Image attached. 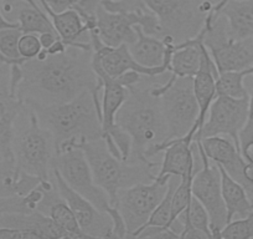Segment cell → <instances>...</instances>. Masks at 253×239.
<instances>
[{
    "label": "cell",
    "mask_w": 253,
    "mask_h": 239,
    "mask_svg": "<svg viewBox=\"0 0 253 239\" xmlns=\"http://www.w3.org/2000/svg\"><path fill=\"white\" fill-rule=\"evenodd\" d=\"M39 38H40V43L43 50H47V49L51 48L52 44L57 40L58 35L55 33H41L39 34Z\"/></svg>",
    "instance_id": "obj_37"
},
{
    "label": "cell",
    "mask_w": 253,
    "mask_h": 239,
    "mask_svg": "<svg viewBox=\"0 0 253 239\" xmlns=\"http://www.w3.org/2000/svg\"><path fill=\"white\" fill-rule=\"evenodd\" d=\"M243 176H245V187L246 192L251 191L253 188V162H246L243 168Z\"/></svg>",
    "instance_id": "obj_36"
},
{
    "label": "cell",
    "mask_w": 253,
    "mask_h": 239,
    "mask_svg": "<svg viewBox=\"0 0 253 239\" xmlns=\"http://www.w3.org/2000/svg\"><path fill=\"white\" fill-rule=\"evenodd\" d=\"M196 142V141H195ZM201 158V168L193 178V196L201 202L210 216L211 233L218 238L220 232L227 224V211L221 191V175L216 163L211 165L203 148L196 143Z\"/></svg>",
    "instance_id": "obj_12"
},
{
    "label": "cell",
    "mask_w": 253,
    "mask_h": 239,
    "mask_svg": "<svg viewBox=\"0 0 253 239\" xmlns=\"http://www.w3.org/2000/svg\"><path fill=\"white\" fill-rule=\"evenodd\" d=\"M152 94L160 97L168 126L165 142L186 135L195 141L193 128L199 116V105L194 92L193 77H175L170 74L169 79L163 84H153Z\"/></svg>",
    "instance_id": "obj_6"
},
{
    "label": "cell",
    "mask_w": 253,
    "mask_h": 239,
    "mask_svg": "<svg viewBox=\"0 0 253 239\" xmlns=\"http://www.w3.org/2000/svg\"><path fill=\"white\" fill-rule=\"evenodd\" d=\"M0 61H3V62H6V64H9V65H13V62L10 61V60H9V59H6L5 56L3 55V54L0 53Z\"/></svg>",
    "instance_id": "obj_41"
},
{
    "label": "cell",
    "mask_w": 253,
    "mask_h": 239,
    "mask_svg": "<svg viewBox=\"0 0 253 239\" xmlns=\"http://www.w3.org/2000/svg\"><path fill=\"white\" fill-rule=\"evenodd\" d=\"M92 50L69 46L62 54L41 50L38 58L20 65L16 96L26 105H58L84 91L103 87L92 69Z\"/></svg>",
    "instance_id": "obj_1"
},
{
    "label": "cell",
    "mask_w": 253,
    "mask_h": 239,
    "mask_svg": "<svg viewBox=\"0 0 253 239\" xmlns=\"http://www.w3.org/2000/svg\"><path fill=\"white\" fill-rule=\"evenodd\" d=\"M137 39L129 46V51L138 64L145 67H167L170 72V58L174 51L175 40L171 36L148 35L139 25H135Z\"/></svg>",
    "instance_id": "obj_17"
},
{
    "label": "cell",
    "mask_w": 253,
    "mask_h": 239,
    "mask_svg": "<svg viewBox=\"0 0 253 239\" xmlns=\"http://www.w3.org/2000/svg\"><path fill=\"white\" fill-rule=\"evenodd\" d=\"M225 1H228V0H220V1H217L216 4H222V3H225Z\"/></svg>",
    "instance_id": "obj_43"
},
{
    "label": "cell",
    "mask_w": 253,
    "mask_h": 239,
    "mask_svg": "<svg viewBox=\"0 0 253 239\" xmlns=\"http://www.w3.org/2000/svg\"><path fill=\"white\" fill-rule=\"evenodd\" d=\"M154 82L142 80L128 87L123 105L116 115V123L132 138V152L128 161H148L157 146L165 142L168 126L160 97L152 94Z\"/></svg>",
    "instance_id": "obj_2"
},
{
    "label": "cell",
    "mask_w": 253,
    "mask_h": 239,
    "mask_svg": "<svg viewBox=\"0 0 253 239\" xmlns=\"http://www.w3.org/2000/svg\"><path fill=\"white\" fill-rule=\"evenodd\" d=\"M11 151L19 172L35 176L41 181L52 179L55 141L50 131L40 125L35 111L25 104L14 123Z\"/></svg>",
    "instance_id": "obj_5"
},
{
    "label": "cell",
    "mask_w": 253,
    "mask_h": 239,
    "mask_svg": "<svg viewBox=\"0 0 253 239\" xmlns=\"http://www.w3.org/2000/svg\"><path fill=\"white\" fill-rule=\"evenodd\" d=\"M6 28H19V24L15 23V21H10L9 19L5 18L1 10H0V30L1 29H6Z\"/></svg>",
    "instance_id": "obj_39"
},
{
    "label": "cell",
    "mask_w": 253,
    "mask_h": 239,
    "mask_svg": "<svg viewBox=\"0 0 253 239\" xmlns=\"http://www.w3.org/2000/svg\"><path fill=\"white\" fill-rule=\"evenodd\" d=\"M101 91L102 87H97L93 91L82 92L74 100L63 104L28 106L35 111L40 125L50 131L57 151L63 142L70 140L93 141L103 138Z\"/></svg>",
    "instance_id": "obj_3"
},
{
    "label": "cell",
    "mask_w": 253,
    "mask_h": 239,
    "mask_svg": "<svg viewBox=\"0 0 253 239\" xmlns=\"http://www.w3.org/2000/svg\"><path fill=\"white\" fill-rule=\"evenodd\" d=\"M92 49V56L96 59L102 69L111 77H118L126 71H135L149 77H158L167 74V67H145L138 64L129 51L128 44H122L119 46H108L102 43L97 34L96 29L89 31Z\"/></svg>",
    "instance_id": "obj_15"
},
{
    "label": "cell",
    "mask_w": 253,
    "mask_h": 239,
    "mask_svg": "<svg viewBox=\"0 0 253 239\" xmlns=\"http://www.w3.org/2000/svg\"><path fill=\"white\" fill-rule=\"evenodd\" d=\"M11 65L0 61V161L14 158L11 151L14 123L23 102L11 91Z\"/></svg>",
    "instance_id": "obj_16"
},
{
    "label": "cell",
    "mask_w": 253,
    "mask_h": 239,
    "mask_svg": "<svg viewBox=\"0 0 253 239\" xmlns=\"http://www.w3.org/2000/svg\"><path fill=\"white\" fill-rule=\"evenodd\" d=\"M241 153H242L243 158H245L247 162H253V141H251L247 145L243 146V147L241 148Z\"/></svg>",
    "instance_id": "obj_38"
},
{
    "label": "cell",
    "mask_w": 253,
    "mask_h": 239,
    "mask_svg": "<svg viewBox=\"0 0 253 239\" xmlns=\"http://www.w3.org/2000/svg\"><path fill=\"white\" fill-rule=\"evenodd\" d=\"M135 25H139L145 34L160 36V24L157 16L149 10L112 13L99 3L96 6V31L102 43L108 46L130 45L137 39Z\"/></svg>",
    "instance_id": "obj_11"
},
{
    "label": "cell",
    "mask_w": 253,
    "mask_h": 239,
    "mask_svg": "<svg viewBox=\"0 0 253 239\" xmlns=\"http://www.w3.org/2000/svg\"><path fill=\"white\" fill-rule=\"evenodd\" d=\"M81 148L91 167L94 182L104 189L109 201L116 207L118 192L138 183H149L157 178L154 173L159 163L148 161H123L112 155L103 138L82 141Z\"/></svg>",
    "instance_id": "obj_4"
},
{
    "label": "cell",
    "mask_w": 253,
    "mask_h": 239,
    "mask_svg": "<svg viewBox=\"0 0 253 239\" xmlns=\"http://www.w3.org/2000/svg\"><path fill=\"white\" fill-rule=\"evenodd\" d=\"M160 24V36H171L175 44L194 38L203 28L208 13L203 0H143Z\"/></svg>",
    "instance_id": "obj_8"
},
{
    "label": "cell",
    "mask_w": 253,
    "mask_h": 239,
    "mask_svg": "<svg viewBox=\"0 0 253 239\" xmlns=\"http://www.w3.org/2000/svg\"><path fill=\"white\" fill-rule=\"evenodd\" d=\"M193 146L194 138L189 135L157 146L150 153V158L154 157L158 153L164 152L158 177H163V176L182 177L186 175L190 168L195 167Z\"/></svg>",
    "instance_id": "obj_20"
},
{
    "label": "cell",
    "mask_w": 253,
    "mask_h": 239,
    "mask_svg": "<svg viewBox=\"0 0 253 239\" xmlns=\"http://www.w3.org/2000/svg\"><path fill=\"white\" fill-rule=\"evenodd\" d=\"M248 102L250 96L241 99L223 95L216 96L209 109L208 119L200 132L196 135L195 141L209 136H228L241 151L240 132L247 121Z\"/></svg>",
    "instance_id": "obj_13"
},
{
    "label": "cell",
    "mask_w": 253,
    "mask_h": 239,
    "mask_svg": "<svg viewBox=\"0 0 253 239\" xmlns=\"http://www.w3.org/2000/svg\"><path fill=\"white\" fill-rule=\"evenodd\" d=\"M16 23L19 24V29L23 34H57L45 10L42 8H34L29 4H25V6L19 10Z\"/></svg>",
    "instance_id": "obj_27"
},
{
    "label": "cell",
    "mask_w": 253,
    "mask_h": 239,
    "mask_svg": "<svg viewBox=\"0 0 253 239\" xmlns=\"http://www.w3.org/2000/svg\"><path fill=\"white\" fill-rule=\"evenodd\" d=\"M203 1H209V3H211L212 5H215V4L217 3V1H220V0H203Z\"/></svg>",
    "instance_id": "obj_42"
},
{
    "label": "cell",
    "mask_w": 253,
    "mask_h": 239,
    "mask_svg": "<svg viewBox=\"0 0 253 239\" xmlns=\"http://www.w3.org/2000/svg\"><path fill=\"white\" fill-rule=\"evenodd\" d=\"M199 146L204 150L209 160L216 165L221 166L233 179L245 184V168L247 161L243 158L241 151L236 147L235 142L231 138L218 136H209L196 141Z\"/></svg>",
    "instance_id": "obj_19"
},
{
    "label": "cell",
    "mask_w": 253,
    "mask_h": 239,
    "mask_svg": "<svg viewBox=\"0 0 253 239\" xmlns=\"http://www.w3.org/2000/svg\"><path fill=\"white\" fill-rule=\"evenodd\" d=\"M0 227L18 229L25 236V239L71 238L50 217L38 209L29 213L0 214Z\"/></svg>",
    "instance_id": "obj_18"
},
{
    "label": "cell",
    "mask_w": 253,
    "mask_h": 239,
    "mask_svg": "<svg viewBox=\"0 0 253 239\" xmlns=\"http://www.w3.org/2000/svg\"><path fill=\"white\" fill-rule=\"evenodd\" d=\"M18 49L20 56L25 60L38 58V55L42 50L39 34H23L19 39Z\"/></svg>",
    "instance_id": "obj_32"
},
{
    "label": "cell",
    "mask_w": 253,
    "mask_h": 239,
    "mask_svg": "<svg viewBox=\"0 0 253 239\" xmlns=\"http://www.w3.org/2000/svg\"><path fill=\"white\" fill-rule=\"evenodd\" d=\"M36 1L52 21L58 38L67 46L92 50L91 39H84V36H89V31L84 25L79 11L75 9H67L61 13H56L46 4L45 0H36Z\"/></svg>",
    "instance_id": "obj_21"
},
{
    "label": "cell",
    "mask_w": 253,
    "mask_h": 239,
    "mask_svg": "<svg viewBox=\"0 0 253 239\" xmlns=\"http://www.w3.org/2000/svg\"><path fill=\"white\" fill-rule=\"evenodd\" d=\"M253 141V86L250 94V102H248V116L246 121L245 127L240 132V142L241 148L248 142Z\"/></svg>",
    "instance_id": "obj_34"
},
{
    "label": "cell",
    "mask_w": 253,
    "mask_h": 239,
    "mask_svg": "<svg viewBox=\"0 0 253 239\" xmlns=\"http://www.w3.org/2000/svg\"><path fill=\"white\" fill-rule=\"evenodd\" d=\"M177 219L181 223V226L182 224H191L196 229L203 232L209 239H213L210 227V216H209L205 207L201 204V202L194 196L187 208L180 214Z\"/></svg>",
    "instance_id": "obj_29"
},
{
    "label": "cell",
    "mask_w": 253,
    "mask_h": 239,
    "mask_svg": "<svg viewBox=\"0 0 253 239\" xmlns=\"http://www.w3.org/2000/svg\"><path fill=\"white\" fill-rule=\"evenodd\" d=\"M218 238L250 239L253 238V209L243 218L231 221L221 229Z\"/></svg>",
    "instance_id": "obj_31"
},
{
    "label": "cell",
    "mask_w": 253,
    "mask_h": 239,
    "mask_svg": "<svg viewBox=\"0 0 253 239\" xmlns=\"http://www.w3.org/2000/svg\"><path fill=\"white\" fill-rule=\"evenodd\" d=\"M4 1H5V0H0V8H1V5H3ZM21 1H23V3H25V4H29V5L34 6V8H41L36 0H21Z\"/></svg>",
    "instance_id": "obj_40"
},
{
    "label": "cell",
    "mask_w": 253,
    "mask_h": 239,
    "mask_svg": "<svg viewBox=\"0 0 253 239\" xmlns=\"http://www.w3.org/2000/svg\"><path fill=\"white\" fill-rule=\"evenodd\" d=\"M218 170L221 175V191L227 211V223L236 216L243 218L252 211L253 203L250 201L245 187L240 182L233 179L221 166H218Z\"/></svg>",
    "instance_id": "obj_25"
},
{
    "label": "cell",
    "mask_w": 253,
    "mask_h": 239,
    "mask_svg": "<svg viewBox=\"0 0 253 239\" xmlns=\"http://www.w3.org/2000/svg\"><path fill=\"white\" fill-rule=\"evenodd\" d=\"M170 176L155 178L149 183H138L118 192L116 207L126 227L128 237H134L145 226L158 204L164 198Z\"/></svg>",
    "instance_id": "obj_10"
},
{
    "label": "cell",
    "mask_w": 253,
    "mask_h": 239,
    "mask_svg": "<svg viewBox=\"0 0 253 239\" xmlns=\"http://www.w3.org/2000/svg\"><path fill=\"white\" fill-rule=\"evenodd\" d=\"M55 168L61 177L74 191L81 194L99 211L111 216L117 207H113L108 194L94 182L91 167L84 150L79 146H70L56 153L52 161Z\"/></svg>",
    "instance_id": "obj_9"
},
{
    "label": "cell",
    "mask_w": 253,
    "mask_h": 239,
    "mask_svg": "<svg viewBox=\"0 0 253 239\" xmlns=\"http://www.w3.org/2000/svg\"><path fill=\"white\" fill-rule=\"evenodd\" d=\"M203 26L205 29L204 44L218 72L253 66V38H233L226 19L222 15L216 18L211 10L206 15Z\"/></svg>",
    "instance_id": "obj_7"
},
{
    "label": "cell",
    "mask_w": 253,
    "mask_h": 239,
    "mask_svg": "<svg viewBox=\"0 0 253 239\" xmlns=\"http://www.w3.org/2000/svg\"><path fill=\"white\" fill-rule=\"evenodd\" d=\"M204 26L194 38L175 44L170 58V74L175 77H194L200 70L201 56L205 48Z\"/></svg>",
    "instance_id": "obj_22"
},
{
    "label": "cell",
    "mask_w": 253,
    "mask_h": 239,
    "mask_svg": "<svg viewBox=\"0 0 253 239\" xmlns=\"http://www.w3.org/2000/svg\"><path fill=\"white\" fill-rule=\"evenodd\" d=\"M211 11L226 19L233 38H253V0H228L215 4Z\"/></svg>",
    "instance_id": "obj_23"
},
{
    "label": "cell",
    "mask_w": 253,
    "mask_h": 239,
    "mask_svg": "<svg viewBox=\"0 0 253 239\" xmlns=\"http://www.w3.org/2000/svg\"><path fill=\"white\" fill-rule=\"evenodd\" d=\"M41 182L40 178L19 172L14 158L0 161V197L26 196Z\"/></svg>",
    "instance_id": "obj_24"
},
{
    "label": "cell",
    "mask_w": 253,
    "mask_h": 239,
    "mask_svg": "<svg viewBox=\"0 0 253 239\" xmlns=\"http://www.w3.org/2000/svg\"><path fill=\"white\" fill-rule=\"evenodd\" d=\"M46 4L56 13H61L67 9H72L77 4L81 3L82 0H45Z\"/></svg>",
    "instance_id": "obj_35"
},
{
    "label": "cell",
    "mask_w": 253,
    "mask_h": 239,
    "mask_svg": "<svg viewBox=\"0 0 253 239\" xmlns=\"http://www.w3.org/2000/svg\"><path fill=\"white\" fill-rule=\"evenodd\" d=\"M135 238H159V239H177L179 234L171 227L150 226L143 228Z\"/></svg>",
    "instance_id": "obj_33"
},
{
    "label": "cell",
    "mask_w": 253,
    "mask_h": 239,
    "mask_svg": "<svg viewBox=\"0 0 253 239\" xmlns=\"http://www.w3.org/2000/svg\"><path fill=\"white\" fill-rule=\"evenodd\" d=\"M196 171L198 170H195V167L190 168L186 175L180 178L179 184L175 188L171 201V226L175 221H177L180 214L187 208L193 198V178Z\"/></svg>",
    "instance_id": "obj_28"
},
{
    "label": "cell",
    "mask_w": 253,
    "mask_h": 239,
    "mask_svg": "<svg viewBox=\"0 0 253 239\" xmlns=\"http://www.w3.org/2000/svg\"><path fill=\"white\" fill-rule=\"evenodd\" d=\"M23 35V31L19 28H6L0 30V53L14 64L21 65L25 59L19 54V39Z\"/></svg>",
    "instance_id": "obj_30"
},
{
    "label": "cell",
    "mask_w": 253,
    "mask_h": 239,
    "mask_svg": "<svg viewBox=\"0 0 253 239\" xmlns=\"http://www.w3.org/2000/svg\"><path fill=\"white\" fill-rule=\"evenodd\" d=\"M253 66L245 70H231V71L218 72V76L216 79V94L217 96L241 97L250 96L247 87L245 86L246 77L252 76Z\"/></svg>",
    "instance_id": "obj_26"
},
{
    "label": "cell",
    "mask_w": 253,
    "mask_h": 239,
    "mask_svg": "<svg viewBox=\"0 0 253 239\" xmlns=\"http://www.w3.org/2000/svg\"><path fill=\"white\" fill-rule=\"evenodd\" d=\"M52 178L56 188L74 212L82 233L87 238H112L113 222L111 216L99 211L88 199L74 191L55 168H52Z\"/></svg>",
    "instance_id": "obj_14"
}]
</instances>
